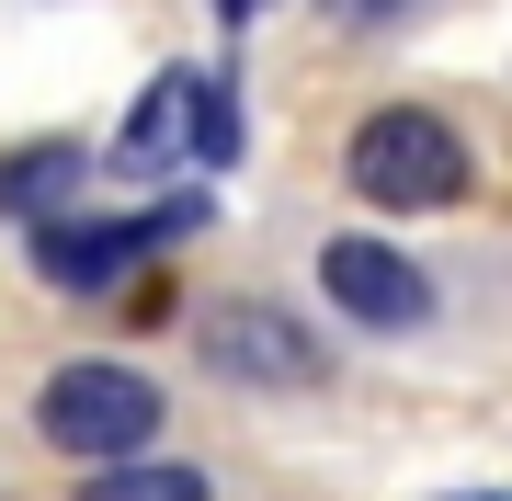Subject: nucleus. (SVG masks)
<instances>
[{
  "label": "nucleus",
  "mask_w": 512,
  "mask_h": 501,
  "mask_svg": "<svg viewBox=\"0 0 512 501\" xmlns=\"http://www.w3.org/2000/svg\"><path fill=\"white\" fill-rule=\"evenodd\" d=\"M342 171H353V194H365V205H387V217H433V205L467 194V137L444 126L433 103H387V114L353 126Z\"/></svg>",
  "instance_id": "f257e3e1"
},
{
  "label": "nucleus",
  "mask_w": 512,
  "mask_h": 501,
  "mask_svg": "<svg viewBox=\"0 0 512 501\" xmlns=\"http://www.w3.org/2000/svg\"><path fill=\"white\" fill-rule=\"evenodd\" d=\"M35 433L57 456H80V467H126L160 433V388L137 365H114V353H80V365H57L35 388Z\"/></svg>",
  "instance_id": "f03ea898"
},
{
  "label": "nucleus",
  "mask_w": 512,
  "mask_h": 501,
  "mask_svg": "<svg viewBox=\"0 0 512 501\" xmlns=\"http://www.w3.org/2000/svg\"><path fill=\"white\" fill-rule=\"evenodd\" d=\"M194 353L228 388H319L330 376V342L296 308H274V297H205L194 308Z\"/></svg>",
  "instance_id": "7ed1b4c3"
},
{
  "label": "nucleus",
  "mask_w": 512,
  "mask_h": 501,
  "mask_svg": "<svg viewBox=\"0 0 512 501\" xmlns=\"http://www.w3.org/2000/svg\"><path fill=\"white\" fill-rule=\"evenodd\" d=\"M183 228H205V205H148V217H46L35 228V274L57 285V297H114V285L137 274L148 251H171Z\"/></svg>",
  "instance_id": "20e7f679"
},
{
  "label": "nucleus",
  "mask_w": 512,
  "mask_h": 501,
  "mask_svg": "<svg viewBox=\"0 0 512 501\" xmlns=\"http://www.w3.org/2000/svg\"><path fill=\"white\" fill-rule=\"evenodd\" d=\"M319 297L353 319V331H421L433 319V274H421L410 251L365 240V228H342V240H319Z\"/></svg>",
  "instance_id": "39448f33"
},
{
  "label": "nucleus",
  "mask_w": 512,
  "mask_h": 501,
  "mask_svg": "<svg viewBox=\"0 0 512 501\" xmlns=\"http://www.w3.org/2000/svg\"><path fill=\"white\" fill-rule=\"evenodd\" d=\"M194 92H205V69H160V80L137 92L126 137H114L103 160H114V171H171V160L194 149Z\"/></svg>",
  "instance_id": "423d86ee"
},
{
  "label": "nucleus",
  "mask_w": 512,
  "mask_h": 501,
  "mask_svg": "<svg viewBox=\"0 0 512 501\" xmlns=\"http://www.w3.org/2000/svg\"><path fill=\"white\" fill-rule=\"evenodd\" d=\"M80 183H92V149H80V137H35V149L0 160V217H35V228H46Z\"/></svg>",
  "instance_id": "0eeeda50"
},
{
  "label": "nucleus",
  "mask_w": 512,
  "mask_h": 501,
  "mask_svg": "<svg viewBox=\"0 0 512 501\" xmlns=\"http://www.w3.org/2000/svg\"><path fill=\"white\" fill-rule=\"evenodd\" d=\"M69 501H217V490H205V467H183V456H126V467H80Z\"/></svg>",
  "instance_id": "6e6552de"
},
{
  "label": "nucleus",
  "mask_w": 512,
  "mask_h": 501,
  "mask_svg": "<svg viewBox=\"0 0 512 501\" xmlns=\"http://www.w3.org/2000/svg\"><path fill=\"white\" fill-rule=\"evenodd\" d=\"M194 160H205V171L239 160V80H228V69H205V92H194Z\"/></svg>",
  "instance_id": "1a4fd4ad"
},
{
  "label": "nucleus",
  "mask_w": 512,
  "mask_h": 501,
  "mask_svg": "<svg viewBox=\"0 0 512 501\" xmlns=\"http://www.w3.org/2000/svg\"><path fill=\"white\" fill-rule=\"evenodd\" d=\"M330 12H342V23H399L410 0H330Z\"/></svg>",
  "instance_id": "9d476101"
},
{
  "label": "nucleus",
  "mask_w": 512,
  "mask_h": 501,
  "mask_svg": "<svg viewBox=\"0 0 512 501\" xmlns=\"http://www.w3.org/2000/svg\"><path fill=\"white\" fill-rule=\"evenodd\" d=\"M251 12H262V0H217V23H251Z\"/></svg>",
  "instance_id": "9b49d317"
}]
</instances>
